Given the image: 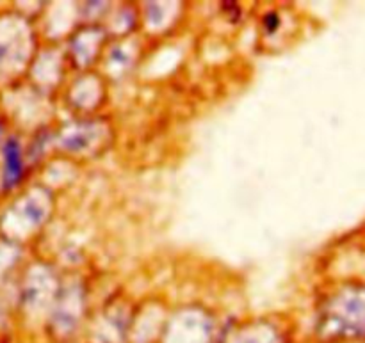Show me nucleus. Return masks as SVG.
Wrapping results in <instances>:
<instances>
[{
	"label": "nucleus",
	"instance_id": "nucleus-1",
	"mask_svg": "<svg viewBox=\"0 0 365 343\" xmlns=\"http://www.w3.org/2000/svg\"><path fill=\"white\" fill-rule=\"evenodd\" d=\"M23 160L20 142L15 137L8 139L4 145V187L11 189L22 180Z\"/></svg>",
	"mask_w": 365,
	"mask_h": 343
},
{
	"label": "nucleus",
	"instance_id": "nucleus-2",
	"mask_svg": "<svg viewBox=\"0 0 365 343\" xmlns=\"http://www.w3.org/2000/svg\"><path fill=\"white\" fill-rule=\"evenodd\" d=\"M278 26H280V18H278V15H276V13H269V15H266L264 27H266V30H268L269 34L275 33V30L278 29Z\"/></svg>",
	"mask_w": 365,
	"mask_h": 343
}]
</instances>
